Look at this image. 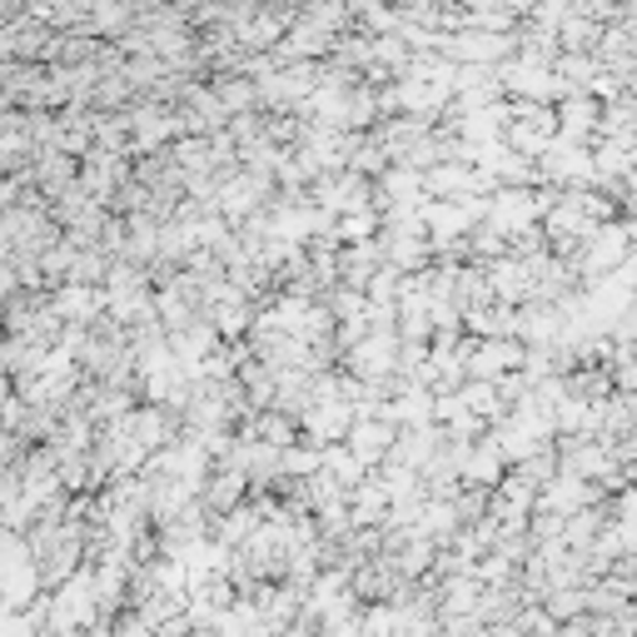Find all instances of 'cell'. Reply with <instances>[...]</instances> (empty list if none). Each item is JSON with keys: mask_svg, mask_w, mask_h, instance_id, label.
<instances>
[{"mask_svg": "<svg viewBox=\"0 0 637 637\" xmlns=\"http://www.w3.org/2000/svg\"><path fill=\"white\" fill-rule=\"evenodd\" d=\"M543 613L553 623H573V617L587 613V587H557V593L543 597Z\"/></svg>", "mask_w": 637, "mask_h": 637, "instance_id": "1", "label": "cell"}, {"mask_svg": "<svg viewBox=\"0 0 637 637\" xmlns=\"http://www.w3.org/2000/svg\"><path fill=\"white\" fill-rule=\"evenodd\" d=\"M384 443H388L384 428H358V434H354V453H364V458H374Z\"/></svg>", "mask_w": 637, "mask_h": 637, "instance_id": "2", "label": "cell"}, {"mask_svg": "<svg viewBox=\"0 0 637 637\" xmlns=\"http://www.w3.org/2000/svg\"><path fill=\"white\" fill-rule=\"evenodd\" d=\"M234 493H239V478H224V483L215 488V503H229V498H234Z\"/></svg>", "mask_w": 637, "mask_h": 637, "instance_id": "3", "label": "cell"}]
</instances>
